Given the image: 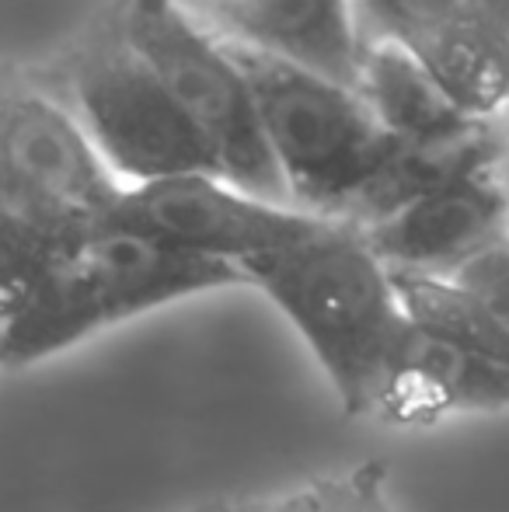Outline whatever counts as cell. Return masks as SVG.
<instances>
[{
    "instance_id": "1",
    "label": "cell",
    "mask_w": 509,
    "mask_h": 512,
    "mask_svg": "<svg viewBox=\"0 0 509 512\" xmlns=\"http://www.w3.org/2000/svg\"><path fill=\"white\" fill-rule=\"evenodd\" d=\"M123 196L35 67H0V321Z\"/></svg>"
},
{
    "instance_id": "2",
    "label": "cell",
    "mask_w": 509,
    "mask_h": 512,
    "mask_svg": "<svg viewBox=\"0 0 509 512\" xmlns=\"http://www.w3.org/2000/svg\"><path fill=\"white\" fill-rule=\"evenodd\" d=\"M241 276L304 338L346 415L374 418L408 310L367 234L356 223L318 216L307 234L252 258Z\"/></svg>"
},
{
    "instance_id": "3",
    "label": "cell",
    "mask_w": 509,
    "mask_h": 512,
    "mask_svg": "<svg viewBox=\"0 0 509 512\" xmlns=\"http://www.w3.org/2000/svg\"><path fill=\"white\" fill-rule=\"evenodd\" d=\"M231 286H245L234 265L102 223L0 321V373L28 370L105 328Z\"/></svg>"
},
{
    "instance_id": "4",
    "label": "cell",
    "mask_w": 509,
    "mask_h": 512,
    "mask_svg": "<svg viewBox=\"0 0 509 512\" xmlns=\"http://www.w3.org/2000/svg\"><path fill=\"white\" fill-rule=\"evenodd\" d=\"M255 91L265 147L279 168L293 209L349 220L394 147L353 84L300 63L234 46Z\"/></svg>"
},
{
    "instance_id": "5",
    "label": "cell",
    "mask_w": 509,
    "mask_h": 512,
    "mask_svg": "<svg viewBox=\"0 0 509 512\" xmlns=\"http://www.w3.org/2000/svg\"><path fill=\"white\" fill-rule=\"evenodd\" d=\"M35 74L74 112L123 189L182 175H217L203 136L133 53L112 11L67 53L35 67Z\"/></svg>"
},
{
    "instance_id": "6",
    "label": "cell",
    "mask_w": 509,
    "mask_h": 512,
    "mask_svg": "<svg viewBox=\"0 0 509 512\" xmlns=\"http://www.w3.org/2000/svg\"><path fill=\"white\" fill-rule=\"evenodd\" d=\"M112 18L203 136L217 175L258 199L290 206L265 147L252 81L234 49L192 18L182 0H116Z\"/></svg>"
},
{
    "instance_id": "7",
    "label": "cell",
    "mask_w": 509,
    "mask_h": 512,
    "mask_svg": "<svg viewBox=\"0 0 509 512\" xmlns=\"http://www.w3.org/2000/svg\"><path fill=\"white\" fill-rule=\"evenodd\" d=\"M360 39L408 53L471 119H509V0H353Z\"/></svg>"
},
{
    "instance_id": "8",
    "label": "cell",
    "mask_w": 509,
    "mask_h": 512,
    "mask_svg": "<svg viewBox=\"0 0 509 512\" xmlns=\"http://www.w3.org/2000/svg\"><path fill=\"white\" fill-rule=\"evenodd\" d=\"M105 223H119L168 248L213 258L241 272L252 258L307 234L318 216L258 199L220 175H182L123 189Z\"/></svg>"
},
{
    "instance_id": "9",
    "label": "cell",
    "mask_w": 509,
    "mask_h": 512,
    "mask_svg": "<svg viewBox=\"0 0 509 512\" xmlns=\"http://www.w3.org/2000/svg\"><path fill=\"white\" fill-rule=\"evenodd\" d=\"M360 230L394 276L457 279L509 241V171H478Z\"/></svg>"
},
{
    "instance_id": "10",
    "label": "cell",
    "mask_w": 509,
    "mask_h": 512,
    "mask_svg": "<svg viewBox=\"0 0 509 512\" xmlns=\"http://www.w3.org/2000/svg\"><path fill=\"white\" fill-rule=\"evenodd\" d=\"M496 411H509V356L422 328L408 317L374 422L415 429Z\"/></svg>"
},
{
    "instance_id": "11",
    "label": "cell",
    "mask_w": 509,
    "mask_h": 512,
    "mask_svg": "<svg viewBox=\"0 0 509 512\" xmlns=\"http://www.w3.org/2000/svg\"><path fill=\"white\" fill-rule=\"evenodd\" d=\"M353 88L394 140H419L471 119L412 56L391 42L360 39Z\"/></svg>"
},
{
    "instance_id": "12",
    "label": "cell",
    "mask_w": 509,
    "mask_h": 512,
    "mask_svg": "<svg viewBox=\"0 0 509 512\" xmlns=\"http://www.w3.org/2000/svg\"><path fill=\"white\" fill-rule=\"evenodd\" d=\"M241 512H398L381 460L297 481L279 492L241 495Z\"/></svg>"
},
{
    "instance_id": "13",
    "label": "cell",
    "mask_w": 509,
    "mask_h": 512,
    "mask_svg": "<svg viewBox=\"0 0 509 512\" xmlns=\"http://www.w3.org/2000/svg\"><path fill=\"white\" fill-rule=\"evenodd\" d=\"M506 171H509V161H506Z\"/></svg>"
},
{
    "instance_id": "14",
    "label": "cell",
    "mask_w": 509,
    "mask_h": 512,
    "mask_svg": "<svg viewBox=\"0 0 509 512\" xmlns=\"http://www.w3.org/2000/svg\"><path fill=\"white\" fill-rule=\"evenodd\" d=\"M506 126H509V119H506Z\"/></svg>"
}]
</instances>
